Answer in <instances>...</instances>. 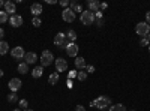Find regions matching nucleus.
I'll use <instances>...</instances> for the list:
<instances>
[{"label": "nucleus", "mask_w": 150, "mask_h": 111, "mask_svg": "<svg viewBox=\"0 0 150 111\" xmlns=\"http://www.w3.org/2000/svg\"><path fill=\"white\" fill-rule=\"evenodd\" d=\"M80 21L84 24V26H90V24L95 23V14H93V12H90L89 9L83 11L81 15H80Z\"/></svg>", "instance_id": "obj_1"}, {"label": "nucleus", "mask_w": 150, "mask_h": 111, "mask_svg": "<svg viewBox=\"0 0 150 111\" xmlns=\"http://www.w3.org/2000/svg\"><path fill=\"white\" fill-rule=\"evenodd\" d=\"M54 62V56H53V53L51 51H42V54H41V66L42 68H45V66H51V63Z\"/></svg>", "instance_id": "obj_2"}, {"label": "nucleus", "mask_w": 150, "mask_h": 111, "mask_svg": "<svg viewBox=\"0 0 150 111\" xmlns=\"http://www.w3.org/2000/svg\"><path fill=\"white\" fill-rule=\"evenodd\" d=\"M68 44H69V41L66 39V33L59 32V33L56 35V38H54V45L59 47V48H66Z\"/></svg>", "instance_id": "obj_3"}, {"label": "nucleus", "mask_w": 150, "mask_h": 111, "mask_svg": "<svg viewBox=\"0 0 150 111\" xmlns=\"http://www.w3.org/2000/svg\"><path fill=\"white\" fill-rule=\"evenodd\" d=\"M110 105H111V99H110L108 96H99L98 99L95 101V107L99 108L101 111H104V110L108 108Z\"/></svg>", "instance_id": "obj_4"}, {"label": "nucleus", "mask_w": 150, "mask_h": 111, "mask_svg": "<svg viewBox=\"0 0 150 111\" xmlns=\"http://www.w3.org/2000/svg\"><path fill=\"white\" fill-rule=\"evenodd\" d=\"M135 33L138 36L146 38V36H149V33H150V26L146 21L144 23H138V24H137V27H135Z\"/></svg>", "instance_id": "obj_5"}, {"label": "nucleus", "mask_w": 150, "mask_h": 111, "mask_svg": "<svg viewBox=\"0 0 150 111\" xmlns=\"http://www.w3.org/2000/svg\"><path fill=\"white\" fill-rule=\"evenodd\" d=\"M65 50H66V54L69 57H78V50H80V48H78V45L75 42H69Z\"/></svg>", "instance_id": "obj_6"}, {"label": "nucleus", "mask_w": 150, "mask_h": 111, "mask_svg": "<svg viewBox=\"0 0 150 111\" xmlns=\"http://www.w3.org/2000/svg\"><path fill=\"white\" fill-rule=\"evenodd\" d=\"M9 89H11V92L12 93H17L20 89H21V86H23V81L20 80V78H12L11 81H9Z\"/></svg>", "instance_id": "obj_7"}, {"label": "nucleus", "mask_w": 150, "mask_h": 111, "mask_svg": "<svg viewBox=\"0 0 150 111\" xmlns=\"http://www.w3.org/2000/svg\"><path fill=\"white\" fill-rule=\"evenodd\" d=\"M11 56L14 57L15 60H21V59H24L26 53H24L23 47H15V48H12V50H11Z\"/></svg>", "instance_id": "obj_8"}, {"label": "nucleus", "mask_w": 150, "mask_h": 111, "mask_svg": "<svg viewBox=\"0 0 150 111\" xmlns=\"http://www.w3.org/2000/svg\"><path fill=\"white\" fill-rule=\"evenodd\" d=\"M56 69H57V72H65V71H68V62H66L63 57L56 59Z\"/></svg>", "instance_id": "obj_9"}, {"label": "nucleus", "mask_w": 150, "mask_h": 111, "mask_svg": "<svg viewBox=\"0 0 150 111\" xmlns=\"http://www.w3.org/2000/svg\"><path fill=\"white\" fill-rule=\"evenodd\" d=\"M62 18H63V21H66V23H74L75 21V14L69 8H66V9H63V12H62Z\"/></svg>", "instance_id": "obj_10"}, {"label": "nucleus", "mask_w": 150, "mask_h": 111, "mask_svg": "<svg viewBox=\"0 0 150 111\" xmlns=\"http://www.w3.org/2000/svg\"><path fill=\"white\" fill-rule=\"evenodd\" d=\"M9 23H11L12 27H21V24H23V17L15 14V15L9 17Z\"/></svg>", "instance_id": "obj_11"}, {"label": "nucleus", "mask_w": 150, "mask_h": 111, "mask_svg": "<svg viewBox=\"0 0 150 111\" xmlns=\"http://www.w3.org/2000/svg\"><path fill=\"white\" fill-rule=\"evenodd\" d=\"M5 12L8 15H15V12H17V9H15V3L14 2H5Z\"/></svg>", "instance_id": "obj_12"}, {"label": "nucleus", "mask_w": 150, "mask_h": 111, "mask_svg": "<svg viewBox=\"0 0 150 111\" xmlns=\"http://www.w3.org/2000/svg\"><path fill=\"white\" fill-rule=\"evenodd\" d=\"M36 60H38V54L36 53H26V56H24V63H27V65L36 63Z\"/></svg>", "instance_id": "obj_13"}, {"label": "nucleus", "mask_w": 150, "mask_h": 111, "mask_svg": "<svg viewBox=\"0 0 150 111\" xmlns=\"http://www.w3.org/2000/svg\"><path fill=\"white\" fill-rule=\"evenodd\" d=\"M30 12L33 14V17H39L42 14V5L41 3H33L30 6Z\"/></svg>", "instance_id": "obj_14"}, {"label": "nucleus", "mask_w": 150, "mask_h": 111, "mask_svg": "<svg viewBox=\"0 0 150 111\" xmlns=\"http://www.w3.org/2000/svg\"><path fill=\"white\" fill-rule=\"evenodd\" d=\"M69 9L74 12V14H77V12H83V6L80 5V3H77V2H69Z\"/></svg>", "instance_id": "obj_15"}, {"label": "nucleus", "mask_w": 150, "mask_h": 111, "mask_svg": "<svg viewBox=\"0 0 150 111\" xmlns=\"http://www.w3.org/2000/svg\"><path fill=\"white\" fill-rule=\"evenodd\" d=\"M87 8H89V11L90 12H98L99 11V3L96 2V0H89V2H87Z\"/></svg>", "instance_id": "obj_16"}, {"label": "nucleus", "mask_w": 150, "mask_h": 111, "mask_svg": "<svg viewBox=\"0 0 150 111\" xmlns=\"http://www.w3.org/2000/svg\"><path fill=\"white\" fill-rule=\"evenodd\" d=\"M75 68L77 69H84L86 68V60H84V57H75Z\"/></svg>", "instance_id": "obj_17"}, {"label": "nucleus", "mask_w": 150, "mask_h": 111, "mask_svg": "<svg viewBox=\"0 0 150 111\" xmlns=\"http://www.w3.org/2000/svg\"><path fill=\"white\" fill-rule=\"evenodd\" d=\"M9 53V44L5 41H0V56H5Z\"/></svg>", "instance_id": "obj_18"}, {"label": "nucleus", "mask_w": 150, "mask_h": 111, "mask_svg": "<svg viewBox=\"0 0 150 111\" xmlns=\"http://www.w3.org/2000/svg\"><path fill=\"white\" fill-rule=\"evenodd\" d=\"M42 74H44V68H42V66H36V68L32 71V77H33V78H41Z\"/></svg>", "instance_id": "obj_19"}, {"label": "nucleus", "mask_w": 150, "mask_h": 111, "mask_svg": "<svg viewBox=\"0 0 150 111\" xmlns=\"http://www.w3.org/2000/svg\"><path fill=\"white\" fill-rule=\"evenodd\" d=\"M48 81H50V84H51V86L57 84V81H59V72H51V74H50Z\"/></svg>", "instance_id": "obj_20"}, {"label": "nucleus", "mask_w": 150, "mask_h": 111, "mask_svg": "<svg viewBox=\"0 0 150 111\" xmlns=\"http://www.w3.org/2000/svg\"><path fill=\"white\" fill-rule=\"evenodd\" d=\"M108 111H126V107L123 104H116V105H110Z\"/></svg>", "instance_id": "obj_21"}, {"label": "nucleus", "mask_w": 150, "mask_h": 111, "mask_svg": "<svg viewBox=\"0 0 150 111\" xmlns=\"http://www.w3.org/2000/svg\"><path fill=\"white\" fill-rule=\"evenodd\" d=\"M66 39H68L69 42H75V39H77V33H75V30L69 29V30L66 32Z\"/></svg>", "instance_id": "obj_22"}, {"label": "nucleus", "mask_w": 150, "mask_h": 111, "mask_svg": "<svg viewBox=\"0 0 150 111\" xmlns=\"http://www.w3.org/2000/svg\"><path fill=\"white\" fill-rule=\"evenodd\" d=\"M17 71H18L20 74H27V72H29V65H27V63H24V62H23V63H20V65H18Z\"/></svg>", "instance_id": "obj_23"}, {"label": "nucleus", "mask_w": 150, "mask_h": 111, "mask_svg": "<svg viewBox=\"0 0 150 111\" xmlns=\"http://www.w3.org/2000/svg\"><path fill=\"white\" fill-rule=\"evenodd\" d=\"M9 20V15L6 14L5 11H0V24H5Z\"/></svg>", "instance_id": "obj_24"}, {"label": "nucleus", "mask_w": 150, "mask_h": 111, "mask_svg": "<svg viewBox=\"0 0 150 111\" xmlns=\"http://www.w3.org/2000/svg\"><path fill=\"white\" fill-rule=\"evenodd\" d=\"M17 101H18V96H17V93H11V95H8V102L14 104V102H17Z\"/></svg>", "instance_id": "obj_25"}, {"label": "nucleus", "mask_w": 150, "mask_h": 111, "mask_svg": "<svg viewBox=\"0 0 150 111\" xmlns=\"http://www.w3.org/2000/svg\"><path fill=\"white\" fill-rule=\"evenodd\" d=\"M77 78H78L80 81H84V80L87 78V71H80V72L77 74Z\"/></svg>", "instance_id": "obj_26"}, {"label": "nucleus", "mask_w": 150, "mask_h": 111, "mask_svg": "<svg viewBox=\"0 0 150 111\" xmlns=\"http://www.w3.org/2000/svg\"><path fill=\"white\" fill-rule=\"evenodd\" d=\"M32 24L35 27H39L41 24H42V21H41V18L39 17H33V20H32Z\"/></svg>", "instance_id": "obj_27"}, {"label": "nucleus", "mask_w": 150, "mask_h": 111, "mask_svg": "<svg viewBox=\"0 0 150 111\" xmlns=\"http://www.w3.org/2000/svg\"><path fill=\"white\" fill-rule=\"evenodd\" d=\"M140 45H141V47H149V45H150V41H149L147 38H143V39L140 41Z\"/></svg>", "instance_id": "obj_28"}, {"label": "nucleus", "mask_w": 150, "mask_h": 111, "mask_svg": "<svg viewBox=\"0 0 150 111\" xmlns=\"http://www.w3.org/2000/svg\"><path fill=\"white\" fill-rule=\"evenodd\" d=\"M27 105H29L27 99H21V101H20V108H26V110H27Z\"/></svg>", "instance_id": "obj_29"}, {"label": "nucleus", "mask_w": 150, "mask_h": 111, "mask_svg": "<svg viewBox=\"0 0 150 111\" xmlns=\"http://www.w3.org/2000/svg\"><path fill=\"white\" fill-rule=\"evenodd\" d=\"M59 3H60V6H62V8H65V9H66V8L69 6V0H60Z\"/></svg>", "instance_id": "obj_30"}, {"label": "nucleus", "mask_w": 150, "mask_h": 111, "mask_svg": "<svg viewBox=\"0 0 150 111\" xmlns=\"http://www.w3.org/2000/svg\"><path fill=\"white\" fill-rule=\"evenodd\" d=\"M104 17H102V12L101 11H98V12H95V21L96 20H102Z\"/></svg>", "instance_id": "obj_31"}, {"label": "nucleus", "mask_w": 150, "mask_h": 111, "mask_svg": "<svg viewBox=\"0 0 150 111\" xmlns=\"http://www.w3.org/2000/svg\"><path fill=\"white\" fill-rule=\"evenodd\" d=\"M77 74H78V72L71 71V72H69V75H68V78H69V80H72V78H77Z\"/></svg>", "instance_id": "obj_32"}, {"label": "nucleus", "mask_w": 150, "mask_h": 111, "mask_svg": "<svg viewBox=\"0 0 150 111\" xmlns=\"http://www.w3.org/2000/svg\"><path fill=\"white\" fill-rule=\"evenodd\" d=\"M95 72V66H87V74H93Z\"/></svg>", "instance_id": "obj_33"}, {"label": "nucleus", "mask_w": 150, "mask_h": 111, "mask_svg": "<svg viewBox=\"0 0 150 111\" xmlns=\"http://www.w3.org/2000/svg\"><path fill=\"white\" fill-rule=\"evenodd\" d=\"M75 111H86V108L83 105H77V107H75Z\"/></svg>", "instance_id": "obj_34"}, {"label": "nucleus", "mask_w": 150, "mask_h": 111, "mask_svg": "<svg viewBox=\"0 0 150 111\" xmlns=\"http://www.w3.org/2000/svg\"><path fill=\"white\" fill-rule=\"evenodd\" d=\"M146 23H147L149 26H150V11H149L147 14H146Z\"/></svg>", "instance_id": "obj_35"}, {"label": "nucleus", "mask_w": 150, "mask_h": 111, "mask_svg": "<svg viewBox=\"0 0 150 111\" xmlns=\"http://www.w3.org/2000/svg\"><path fill=\"white\" fill-rule=\"evenodd\" d=\"M3 36H5V30H3V27H0V41L3 39Z\"/></svg>", "instance_id": "obj_36"}, {"label": "nucleus", "mask_w": 150, "mask_h": 111, "mask_svg": "<svg viewBox=\"0 0 150 111\" xmlns=\"http://www.w3.org/2000/svg\"><path fill=\"white\" fill-rule=\"evenodd\" d=\"M96 24H98V26H99V27H101V26H102V24H104V18H102V20H96Z\"/></svg>", "instance_id": "obj_37"}, {"label": "nucleus", "mask_w": 150, "mask_h": 111, "mask_svg": "<svg viewBox=\"0 0 150 111\" xmlns=\"http://www.w3.org/2000/svg\"><path fill=\"white\" fill-rule=\"evenodd\" d=\"M107 8H108L107 3H101V5H99V9H107Z\"/></svg>", "instance_id": "obj_38"}, {"label": "nucleus", "mask_w": 150, "mask_h": 111, "mask_svg": "<svg viewBox=\"0 0 150 111\" xmlns=\"http://www.w3.org/2000/svg\"><path fill=\"white\" fill-rule=\"evenodd\" d=\"M47 3H48V5H56L57 2H56V0H47Z\"/></svg>", "instance_id": "obj_39"}, {"label": "nucleus", "mask_w": 150, "mask_h": 111, "mask_svg": "<svg viewBox=\"0 0 150 111\" xmlns=\"http://www.w3.org/2000/svg\"><path fill=\"white\" fill-rule=\"evenodd\" d=\"M68 87H69V89L72 87V81H71V80H68Z\"/></svg>", "instance_id": "obj_40"}, {"label": "nucleus", "mask_w": 150, "mask_h": 111, "mask_svg": "<svg viewBox=\"0 0 150 111\" xmlns=\"http://www.w3.org/2000/svg\"><path fill=\"white\" fill-rule=\"evenodd\" d=\"M0 77H3V69H0Z\"/></svg>", "instance_id": "obj_41"}, {"label": "nucleus", "mask_w": 150, "mask_h": 111, "mask_svg": "<svg viewBox=\"0 0 150 111\" xmlns=\"http://www.w3.org/2000/svg\"><path fill=\"white\" fill-rule=\"evenodd\" d=\"M2 6H5V3L2 2V0H0V8H2Z\"/></svg>", "instance_id": "obj_42"}, {"label": "nucleus", "mask_w": 150, "mask_h": 111, "mask_svg": "<svg viewBox=\"0 0 150 111\" xmlns=\"http://www.w3.org/2000/svg\"><path fill=\"white\" fill-rule=\"evenodd\" d=\"M14 111H21V108H15V110H14Z\"/></svg>", "instance_id": "obj_43"}, {"label": "nucleus", "mask_w": 150, "mask_h": 111, "mask_svg": "<svg viewBox=\"0 0 150 111\" xmlns=\"http://www.w3.org/2000/svg\"><path fill=\"white\" fill-rule=\"evenodd\" d=\"M147 39H149V41H150V33H149V36H147Z\"/></svg>", "instance_id": "obj_44"}, {"label": "nucleus", "mask_w": 150, "mask_h": 111, "mask_svg": "<svg viewBox=\"0 0 150 111\" xmlns=\"http://www.w3.org/2000/svg\"><path fill=\"white\" fill-rule=\"evenodd\" d=\"M24 111H33V110H24Z\"/></svg>", "instance_id": "obj_45"}, {"label": "nucleus", "mask_w": 150, "mask_h": 111, "mask_svg": "<svg viewBox=\"0 0 150 111\" xmlns=\"http://www.w3.org/2000/svg\"><path fill=\"white\" fill-rule=\"evenodd\" d=\"M149 51H150V45H149Z\"/></svg>", "instance_id": "obj_46"}, {"label": "nucleus", "mask_w": 150, "mask_h": 111, "mask_svg": "<svg viewBox=\"0 0 150 111\" xmlns=\"http://www.w3.org/2000/svg\"><path fill=\"white\" fill-rule=\"evenodd\" d=\"M132 111H135V110H132Z\"/></svg>", "instance_id": "obj_47"}]
</instances>
